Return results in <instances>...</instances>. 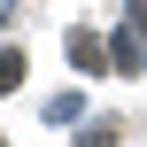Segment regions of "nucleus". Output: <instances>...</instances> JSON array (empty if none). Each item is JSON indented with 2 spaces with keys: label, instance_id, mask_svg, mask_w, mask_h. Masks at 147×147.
<instances>
[{
  "label": "nucleus",
  "instance_id": "obj_2",
  "mask_svg": "<svg viewBox=\"0 0 147 147\" xmlns=\"http://www.w3.org/2000/svg\"><path fill=\"white\" fill-rule=\"evenodd\" d=\"M70 62H78V70H101L109 54H101V39H93V31H70Z\"/></svg>",
  "mask_w": 147,
  "mask_h": 147
},
{
  "label": "nucleus",
  "instance_id": "obj_3",
  "mask_svg": "<svg viewBox=\"0 0 147 147\" xmlns=\"http://www.w3.org/2000/svg\"><path fill=\"white\" fill-rule=\"evenodd\" d=\"M8 85H23V54H0V93Z\"/></svg>",
  "mask_w": 147,
  "mask_h": 147
},
{
  "label": "nucleus",
  "instance_id": "obj_1",
  "mask_svg": "<svg viewBox=\"0 0 147 147\" xmlns=\"http://www.w3.org/2000/svg\"><path fill=\"white\" fill-rule=\"evenodd\" d=\"M140 62H147V31L124 23V31H116V70H140Z\"/></svg>",
  "mask_w": 147,
  "mask_h": 147
},
{
  "label": "nucleus",
  "instance_id": "obj_4",
  "mask_svg": "<svg viewBox=\"0 0 147 147\" xmlns=\"http://www.w3.org/2000/svg\"><path fill=\"white\" fill-rule=\"evenodd\" d=\"M132 31H147V0H132Z\"/></svg>",
  "mask_w": 147,
  "mask_h": 147
}]
</instances>
